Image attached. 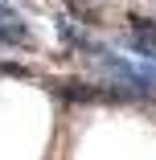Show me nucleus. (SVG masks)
I'll return each mask as SVG.
<instances>
[{
  "label": "nucleus",
  "instance_id": "1",
  "mask_svg": "<svg viewBox=\"0 0 156 160\" xmlns=\"http://www.w3.org/2000/svg\"><path fill=\"white\" fill-rule=\"evenodd\" d=\"M128 45L136 49L140 62L156 66V21H148V17H132V21H128Z\"/></svg>",
  "mask_w": 156,
  "mask_h": 160
},
{
  "label": "nucleus",
  "instance_id": "2",
  "mask_svg": "<svg viewBox=\"0 0 156 160\" xmlns=\"http://www.w3.org/2000/svg\"><path fill=\"white\" fill-rule=\"evenodd\" d=\"M29 41V29L21 17H13L8 8H0V45H25Z\"/></svg>",
  "mask_w": 156,
  "mask_h": 160
},
{
  "label": "nucleus",
  "instance_id": "3",
  "mask_svg": "<svg viewBox=\"0 0 156 160\" xmlns=\"http://www.w3.org/2000/svg\"><path fill=\"white\" fill-rule=\"evenodd\" d=\"M0 4H4V0H0Z\"/></svg>",
  "mask_w": 156,
  "mask_h": 160
}]
</instances>
